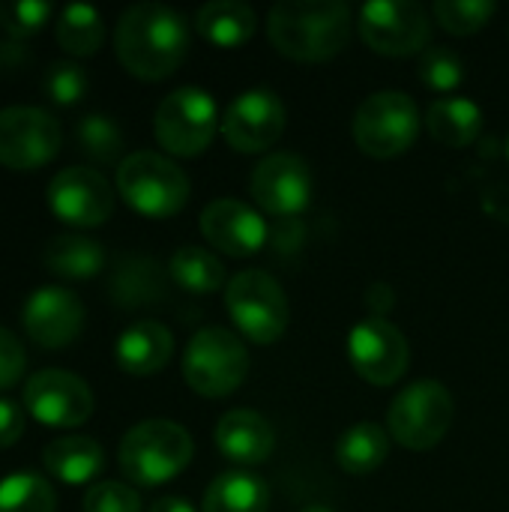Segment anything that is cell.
<instances>
[{
	"mask_svg": "<svg viewBox=\"0 0 509 512\" xmlns=\"http://www.w3.org/2000/svg\"><path fill=\"white\" fill-rule=\"evenodd\" d=\"M114 48L135 78L162 81L186 60L189 24L165 3H135L114 27Z\"/></svg>",
	"mask_w": 509,
	"mask_h": 512,
	"instance_id": "obj_1",
	"label": "cell"
},
{
	"mask_svg": "<svg viewBox=\"0 0 509 512\" xmlns=\"http://www.w3.org/2000/svg\"><path fill=\"white\" fill-rule=\"evenodd\" d=\"M273 48L300 63H324L351 39V9L342 0H282L270 9Z\"/></svg>",
	"mask_w": 509,
	"mask_h": 512,
	"instance_id": "obj_2",
	"label": "cell"
},
{
	"mask_svg": "<svg viewBox=\"0 0 509 512\" xmlns=\"http://www.w3.org/2000/svg\"><path fill=\"white\" fill-rule=\"evenodd\" d=\"M192 456V435L171 420H144L132 426L117 450L120 471L135 486H162L174 480Z\"/></svg>",
	"mask_w": 509,
	"mask_h": 512,
	"instance_id": "obj_3",
	"label": "cell"
},
{
	"mask_svg": "<svg viewBox=\"0 0 509 512\" xmlns=\"http://www.w3.org/2000/svg\"><path fill=\"white\" fill-rule=\"evenodd\" d=\"M117 192L135 213L168 219L186 207L192 186L177 162L153 150H138L117 165Z\"/></svg>",
	"mask_w": 509,
	"mask_h": 512,
	"instance_id": "obj_4",
	"label": "cell"
},
{
	"mask_svg": "<svg viewBox=\"0 0 509 512\" xmlns=\"http://www.w3.org/2000/svg\"><path fill=\"white\" fill-rule=\"evenodd\" d=\"M456 417V402L441 381H414L390 405L387 429L405 450L426 453L438 447Z\"/></svg>",
	"mask_w": 509,
	"mask_h": 512,
	"instance_id": "obj_5",
	"label": "cell"
},
{
	"mask_svg": "<svg viewBox=\"0 0 509 512\" xmlns=\"http://www.w3.org/2000/svg\"><path fill=\"white\" fill-rule=\"evenodd\" d=\"M249 372L246 345L225 327L198 330L183 354V378L186 384L207 399L231 396Z\"/></svg>",
	"mask_w": 509,
	"mask_h": 512,
	"instance_id": "obj_6",
	"label": "cell"
},
{
	"mask_svg": "<svg viewBox=\"0 0 509 512\" xmlns=\"http://www.w3.org/2000/svg\"><path fill=\"white\" fill-rule=\"evenodd\" d=\"M420 135L417 102L402 90H378L354 114V141L372 159H393Z\"/></svg>",
	"mask_w": 509,
	"mask_h": 512,
	"instance_id": "obj_7",
	"label": "cell"
},
{
	"mask_svg": "<svg viewBox=\"0 0 509 512\" xmlns=\"http://www.w3.org/2000/svg\"><path fill=\"white\" fill-rule=\"evenodd\" d=\"M225 306L237 330L255 345H273L291 321L282 285L264 270L237 273L225 288Z\"/></svg>",
	"mask_w": 509,
	"mask_h": 512,
	"instance_id": "obj_8",
	"label": "cell"
},
{
	"mask_svg": "<svg viewBox=\"0 0 509 512\" xmlns=\"http://www.w3.org/2000/svg\"><path fill=\"white\" fill-rule=\"evenodd\" d=\"M219 129V111L216 99L201 87H177L168 93L153 120L156 141L171 156H198L210 147L213 135Z\"/></svg>",
	"mask_w": 509,
	"mask_h": 512,
	"instance_id": "obj_9",
	"label": "cell"
},
{
	"mask_svg": "<svg viewBox=\"0 0 509 512\" xmlns=\"http://www.w3.org/2000/svg\"><path fill=\"white\" fill-rule=\"evenodd\" d=\"M357 27L363 42L387 57H411L432 36V18L414 0H372L360 9Z\"/></svg>",
	"mask_w": 509,
	"mask_h": 512,
	"instance_id": "obj_10",
	"label": "cell"
},
{
	"mask_svg": "<svg viewBox=\"0 0 509 512\" xmlns=\"http://www.w3.org/2000/svg\"><path fill=\"white\" fill-rule=\"evenodd\" d=\"M63 132L54 114L36 105L0 108V165L12 171H33L51 162L60 150Z\"/></svg>",
	"mask_w": 509,
	"mask_h": 512,
	"instance_id": "obj_11",
	"label": "cell"
},
{
	"mask_svg": "<svg viewBox=\"0 0 509 512\" xmlns=\"http://www.w3.org/2000/svg\"><path fill=\"white\" fill-rule=\"evenodd\" d=\"M24 408L45 426L75 429L93 414V390L66 369H39L24 384Z\"/></svg>",
	"mask_w": 509,
	"mask_h": 512,
	"instance_id": "obj_12",
	"label": "cell"
},
{
	"mask_svg": "<svg viewBox=\"0 0 509 512\" xmlns=\"http://www.w3.org/2000/svg\"><path fill=\"white\" fill-rule=\"evenodd\" d=\"M348 357L363 381H369L372 387H390L408 372L411 348L393 321L372 315L351 330Z\"/></svg>",
	"mask_w": 509,
	"mask_h": 512,
	"instance_id": "obj_13",
	"label": "cell"
},
{
	"mask_svg": "<svg viewBox=\"0 0 509 512\" xmlns=\"http://www.w3.org/2000/svg\"><path fill=\"white\" fill-rule=\"evenodd\" d=\"M45 195L54 216L75 228H96L114 213V189L96 168L72 165L57 171Z\"/></svg>",
	"mask_w": 509,
	"mask_h": 512,
	"instance_id": "obj_14",
	"label": "cell"
},
{
	"mask_svg": "<svg viewBox=\"0 0 509 512\" xmlns=\"http://www.w3.org/2000/svg\"><path fill=\"white\" fill-rule=\"evenodd\" d=\"M252 198L270 216H297L309 207L315 177L303 156L297 153H270L252 171Z\"/></svg>",
	"mask_w": 509,
	"mask_h": 512,
	"instance_id": "obj_15",
	"label": "cell"
},
{
	"mask_svg": "<svg viewBox=\"0 0 509 512\" xmlns=\"http://www.w3.org/2000/svg\"><path fill=\"white\" fill-rule=\"evenodd\" d=\"M282 132L285 105L267 87L240 93L222 117V135L237 153H267L282 138Z\"/></svg>",
	"mask_w": 509,
	"mask_h": 512,
	"instance_id": "obj_16",
	"label": "cell"
},
{
	"mask_svg": "<svg viewBox=\"0 0 509 512\" xmlns=\"http://www.w3.org/2000/svg\"><path fill=\"white\" fill-rule=\"evenodd\" d=\"M21 324L39 348H66L84 330V303L69 288L42 285L27 297Z\"/></svg>",
	"mask_w": 509,
	"mask_h": 512,
	"instance_id": "obj_17",
	"label": "cell"
},
{
	"mask_svg": "<svg viewBox=\"0 0 509 512\" xmlns=\"http://www.w3.org/2000/svg\"><path fill=\"white\" fill-rule=\"evenodd\" d=\"M201 234L207 243L231 258L255 255L267 246V222L258 210L237 198H216L201 213Z\"/></svg>",
	"mask_w": 509,
	"mask_h": 512,
	"instance_id": "obj_18",
	"label": "cell"
},
{
	"mask_svg": "<svg viewBox=\"0 0 509 512\" xmlns=\"http://www.w3.org/2000/svg\"><path fill=\"white\" fill-rule=\"evenodd\" d=\"M216 447L228 462L237 465H264L273 456L276 435L273 426L249 408H234L216 423Z\"/></svg>",
	"mask_w": 509,
	"mask_h": 512,
	"instance_id": "obj_19",
	"label": "cell"
},
{
	"mask_svg": "<svg viewBox=\"0 0 509 512\" xmlns=\"http://www.w3.org/2000/svg\"><path fill=\"white\" fill-rule=\"evenodd\" d=\"M174 354V336L159 321H135L126 327L114 345L117 366L129 375H156L168 366Z\"/></svg>",
	"mask_w": 509,
	"mask_h": 512,
	"instance_id": "obj_20",
	"label": "cell"
},
{
	"mask_svg": "<svg viewBox=\"0 0 509 512\" xmlns=\"http://www.w3.org/2000/svg\"><path fill=\"white\" fill-rule=\"evenodd\" d=\"M42 462L54 480L66 486H84L102 474L105 450L99 441L87 435H63V438H54L42 450Z\"/></svg>",
	"mask_w": 509,
	"mask_h": 512,
	"instance_id": "obj_21",
	"label": "cell"
},
{
	"mask_svg": "<svg viewBox=\"0 0 509 512\" xmlns=\"http://www.w3.org/2000/svg\"><path fill=\"white\" fill-rule=\"evenodd\" d=\"M432 138L444 147H468L483 132V108L465 96H441L426 111Z\"/></svg>",
	"mask_w": 509,
	"mask_h": 512,
	"instance_id": "obj_22",
	"label": "cell"
},
{
	"mask_svg": "<svg viewBox=\"0 0 509 512\" xmlns=\"http://www.w3.org/2000/svg\"><path fill=\"white\" fill-rule=\"evenodd\" d=\"M195 27L207 42H213L219 48H237V45L252 39V33L258 27V18H255V9L249 3L213 0V3H204L198 9Z\"/></svg>",
	"mask_w": 509,
	"mask_h": 512,
	"instance_id": "obj_23",
	"label": "cell"
},
{
	"mask_svg": "<svg viewBox=\"0 0 509 512\" xmlns=\"http://www.w3.org/2000/svg\"><path fill=\"white\" fill-rule=\"evenodd\" d=\"M48 273L63 279H90L105 267V249L99 240L84 234H57L42 249Z\"/></svg>",
	"mask_w": 509,
	"mask_h": 512,
	"instance_id": "obj_24",
	"label": "cell"
},
{
	"mask_svg": "<svg viewBox=\"0 0 509 512\" xmlns=\"http://www.w3.org/2000/svg\"><path fill=\"white\" fill-rule=\"evenodd\" d=\"M390 456V432L378 423H354L336 441V462L345 474L363 477L378 471Z\"/></svg>",
	"mask_w": 509,
	"mask_h": 512,
	"instance_id": "obj_25",
	"label": "cell"
},
{
	"mask_svg": "<svg viewBox=\"0 0 509 512\" xmlns=\"http://www.w3.org/2000/svg\"><path fill=\"white\" fill-rule=\"evenodd\" d=\"M270 489L261 477L246 471L219 474L204 492L201 512H267Z\"/></svg>",
	"mask_w": 509,
	"mask_h": 512,
	"instance_id": "obj_26",
	"label": "cell"
},
{
	"mask_svg": "<svg viewBox=\"0 0 509 512\" xmlns=\"http://www.w3.org/2000/svg\"><path fill=\"white\" fill-rule=\"evenodd\" d=\"M54 36H57L63 51H69L75 57H90V54H96L102 48L105 21H102L96 6H90V3H69L57 15Z\"/></svg>",
	"mask_w": 509,
	"mask_h": 512,
	"instance_id": "obj_27",
	"label": "cell"
},
{
	"mask_svg": "<svg viewBox=\"0 0 509 512\" xmlns=\"http://www.w3.org/2000/svg\"><path fill=\"white\" fill-rule=\"evenodd\" d=\"M168 273L189 294H213L225 285V267L201 246H180L168 261Z\"/></svg>",
	"mask_w": 509,
	"mask_h": 512,
	"instance_id": "obj_28",
	"label": "cell"
},
{
	"mask_svg": "<svg viewBox=\"0 0 509 512\" xmlns=\"http://www.w3.org/2000/svg\"><path fill=\"white\" fill-rule=\"evenodd\" d=\"M0 512H57V495L39 474L18 471L0 480Z\"/></svg>",
	"mask_w": 509,
	"mask_h": 512,
	"instance_id": "obj_29",
	"label": "cell"
},
{
	"mask_svg": "<svg viewBox=\"0 0 509 512\" xmlns=\"http://www.w3.org/2000/svg\"><path fill=\"white\" fill-rule=\"evenodd\" d=\"M75 138L81 153L96 162H114L123 150V132L108 114H84L75 126Z\"/></svg>",
	"mask_w": 509,
	"mask_h": 512,
	"instance_id": "obj_30",
	"label": "cell"
},
{
	"mask_svg": "<svg viewBox=\"0 0 509 512\" xmlns=\"http://www.w3.org/2000/svg\"><path fill=\"white\" fill-rule=\"evenodd\" d=\"M495 9L498 6L492 0H438L435 3V18L447 33L471 36V33L483 30L492 21Z\"/></svg>",
	"mask_w": 509,
	"mask_h": 512,
	"instance_id": "obj_31",
	"label": "cell"
},
{
	"mask_svg": "<svg viewBox=\"0 0 509 512\" xmlns=\"http://www.w3.org/2000/svg\"><path fill=\"white\" fill-rule=\"evenodd\" d=\"M420 78L426 87H432L438 93H450L465 81V63L453 48L432 45L420 57Z\"/></svg>",
	"mask_w": 509,
	"mask_h": 512,
	"instance_id": "obj_32",
	"label": "cell"
},
{
	"mask_svg": "<svg viewBox=\"0 0 509 512\" xmlns=\"http://www.w3.org/2000/svg\"><path fill=\"white\" fill-rule=\"evenodd\" d=\"M159 288H162V276H156L153 261H129V267H120L114 279V297L126 306L156 300Z\"/></svg>",
	"mask_w": 509,
	"mask_h": 512,
	"instance_id": "obj_33",
	"label": "cell"
},
{
	"mask_svg": "<svg viewBox=\"0 0 509 512\" xmlns=\"http://www.w3.org/2000/svg\"><path fill=\"white\" fill-rule=\"evenodd\" d=\"M51 12L54 6L48 0H0V27L12 39H24L39 33L48 24Z\"/></svg>",
	"mask_w": 509,
	"mask_h": 512,
	"instance_id": "obj_34",
	"label": "cell"
},
{
	"mask_svg": "<svg viewBox=\"0 0 509 512\" xmlns=\"http://www.w3.org/2000/svg\"><path fill=\"white\" fill-rule=\"evenodd\" d=\"M42 87H45V93H48L57 105H75V102L87 93L90 78H87V72H84L78 63H72V60H57V63L48 66V72H45V78H42Z\"/></svg>",
	"mask_w": 509,
	"mask_h": 512,
	"instance_id": "obj_35",
	"label": "cell"
},
{
	"mask_svg": "<svg viewBox=\"0 0 509 512\" xmlns=\"http://www.w3.org/2000/svg\"><path fill=\"white\" fill-rule=\"evenodd\" d=\"M84 512H141V495L126 483H96L84 495Z\"/></svg>",
	"mask_w": 509,
	"mask_h": 512,
	"instance_id": "obj_36",
	"label": "cell"
},
{
	"mask_svg": "<svg viewBox=\"0 0 509 512\" xmlns=\"http://www.w3.org/2000/svg\"><path fill=\"white\" fill-rule=\"evenodd\" d=\"M27 369V354L24 345L15 333L0 327V390H9L21 381Z\"/></svg>",
	"mask_w": 509,
	"mask_h": 512,
	"instance_id": "obj_37",
	"label": "cell"
},
{
	"mask_svg": "<svg viewBox=\"0 0 509 512\" xmlns=\"http://www.w3.org/2000/svg\"><path fill=\"white\" fill-rule=\"evenodd\" d=\"M24 423H27L24 408L15 405L12 399H0V450H6V447L21 441Z\"/></svg>",
	"mask_w": 509,
	"mask_h": 512,
	"instance_id": "obj_38",
	"label": "cell"
},
{
	"mask_svg": "<svg viewBox=\"0 0 509 512\" xmlns=\"http://www.w3.org/2000/svg\"><path fill=\"white\" fill-rule=\"evenodd\" d=\"M366 303H369V309L375 312V318H384V312L393 309V288L384 285V282L372 285L369 294H366Z\"/></svg>",
	"mask_w": 509,
	"mask_h": 512,
	"instance_id": "obj_39",
	"label": "cell"
},
{
	"mask_svg": "<svg viewBox=\"0 0 509 512\" xmlns=\"http://www.w3.org/2000/svg\"><path fill=\"white\" fill-rule=\"evenodd\" d=\"M147 512H195L186 498H159Z\"/></svg>",
	"mask_w": 509,
	"mask_h": 512,
	"instance_id": "obj_40",
	"label": "cell"
},
{
	"mask_svg": "<svg viewBox=\"0 0 509 512\" xmlns=\"http://www.w3.org/2000/svg\"><path fill=\"white\" fill-rule=\"evenodd\" d=\"M300 512H333L330 507H324V504H309V507H303Z\"/></svg>",
	"mask_w": 509,
	"mask_h": 512,
	"instance_id": "obj_41",
	"label": "cell"
},
{
	"mask_svg": "<svg viewBox=\"0 0 509 512\" xmlns=\"http://www.w3.org/2000/svg\"><path fill=\"white\" fill-rule=\"evenodd\" d=\"M507 156H509V141H507Z\"/></svg>",
	"mask_w": 509,
	"mask_h": 512,
	"instance_id": "obj_42",
	"label": "cell"
}]
</instances>
